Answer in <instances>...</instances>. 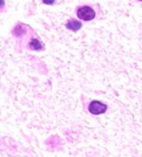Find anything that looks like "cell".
Wrapping results in <instances>:
<instances>
[{"instance_id":"52a82bcc","label":"cell","mask_w":142,"mask_h":157,"mask_svg":"<svg viewBox=\"0 0 142 157\" xmlns=\"http://www.w3.org/2000/svg\"><path fill=\"white\" fill-rule=\"evenodd\" d=\"M6 6V1L5 0H0V10H2Z\"/></svg>"},{"instance_id":"5b68a950","label":"cell","mask_w":142,"mask_h":157,"mask_svg":"<svg viewBox=\"0 0 142 157\" xmlns=\"http://www.w3.org/2000/svg\"><path fill=\"white\" fill-rule=\"evenodd\" d=\"M12 33H14L16 36H23V34L26 33V28H25V25H16V27L14 28V30H12Z\"/></svg>"},{"instance_id":"6da1fadb","label":"cell","mask_w":142,"mask_h":157,"mask_svg":"<svg viewBox=\"0 0 142 157\" xmlns=\"http://www.w3.org/2000/svg\"><path fill=\"white\" fill-rule=\"evenodd\" d=\"M77 16L79 19L83 20V21H91L96 18V11L90 6H82L78 8Z\"/></svg>"},{"instance_id":"7a4b0ae2","label":"cell","mask_w":142,"mask_h":157,"mask_svg":"<svg viewBox=\"0 0 142 157\" xmlns=\"http://www.w3.org/2000/svg\"><path fill=\"white\" fill-rule=\"evenodd\" d=\"M108 106L100 101H92L89 104V112L93 115H100L107 112Z\"/></svg>"},{"instance_id":"277c9868","label":"cell","mask_w":142,"mask_h":157,"mask_svg":"<svg viewBox=\"0 0 142 157\" xmlns=\"http://www.w3.org/2000/svg\"><path fill=\"white\" fill-rule=\"evenodd\" d=\"M29 48L34 51H40V50H42L43 47L39 40L34 38V39H31L30 40V42H29Z\"/></svg>"},{"instance_id":"8992f818","label":"cell","mask_w":142,"mask_h":157,"mask_svg":"<svg viewBox=\"0 0 142 157\" xmlns=\"http://www.w3.org/2000/svg\"><path fill=\"white\" fill-rule=\"evenodd\" d=\"M45 5H48V6H51V5H53L54 2H56V0H41Z\"/></svg>"},{"instance_id":"ba28073f","label":"cell","mask_w":142,"mask_h":157,"mask_svg":"<svg viewBox=\"0 0 142 157\" xmlns=\"http://www.w3.org/2000/svg\"><path fill=\"white\" fill-rule=\"evenodd\" d=\"M139 1H142V0H139Z\"/></svg>"},{"instance_id":"3957f363","label":"cell","mask_w":142,"mask_h":157,"mask_svg":"<svg viewBox=\"0 0 142 157\" xmlns=\"http://www.w3.org/2000/svg\"><path fill=\"white\" fill-rule=\"evenodd\" d=\"M65 27H67V29H69V30L73 31V32H77V31H79L80 29L82 28V23L76 19H69L68 21H67V23H65Z\"/></svg>"}]
</instances>
